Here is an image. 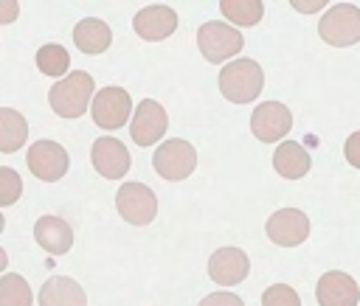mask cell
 <instances>
[{
    "label": "cell",
    "instance_id": "24",
    "mask_svg": "<svg viewBox=\"0 0 360 306\" xmlns=\"http://www.w3.org/2000/svg\"><path fill=\"white\" fill-rule=\"evenodd\" d=\"M262 306H301V295L290 284H270L262 292Z\"/></svg>",
    "mask_w": 360,
    "mask_h": 306
},
{
    "label": "cell",
    "instance_id": "30",
    "mask_svg": "<svg viewBox=\"0 0 360 306\" xmlns=\"http://www.w3.org/2000/svg\"><path fill=\"white\" fill-rule=\"evenodd\" d=\"M6 264H8V255H6V250H3V247H0V272H3V270H6Z\"/></svg>",
    "mask_w": 360,
    "mask_h": 306
},
{
    "label": "cell",
    "instance_id": "31",
    "mask_svg": "<svg viewBox=\"0 0 360 306\" xmlns=\"http://www.w3.org/2000/svg\"><path fill=\"white\" fill-rule=\"evenodd\" d=\"M6 230V219H3V213H0V233Z\"/></svg>",
    "mask_w": 360,
    "mask_h": 306
},
{
    "label": "cell",
    "instance_id": "20",
    "mask_svg": "<svg viewBox=\"0 0 360 306\" xmlns=\"http://www.w3.org/2000/svg\"><path fill=\"white\" fill-rule=\"evenodd\" d=\"M25 140H28V121L11 107H0V152L11 154L22 149Z\"/></svg>",
    "mask_w": 360,
    "mask_h": 306
},
{
    "label": "cell",
    "instance_id": "7",
    "mask_svg": "<svg viewBox=\"0 0 360 306\" xmlns=\"http://www.w3.org/2000/svg\"><path fill=\"white\" fill-rule=\"evenodd\" d=\"M115 211L127 225L146 227L158 216V197L143 182H124L115 194Z\"/></svg>",
    "mask_w": 360,
    "mask_h": 306
},
{
    "label": "cell",
    "instance_id": "4",
    "mask_svg": "<svg viewBox=\"0 0 360 306\" xmlns=\"http://www.w3.org/2000/svg\"><path fill=\"white\" fill-rule=\"evenodd\" d=\"M318 36L332 48H349L360 42V6L335 3L318 20Z\"/></svg>",
    "mask_w": 360,
    "mask_h": 306
},
{
    "label": "cell",
    "instance_id": "14",
    "mask_svg": "<svg viewBox=\"0 0 360 306\" xmlns=\"http://www.w3.org/2000/svg\"><path fill=\"white\" fill-rule=\"evenodd\" d=\"M250 258L242 247H219L208 258V278L219 286H236L248 278Z\"/></svg>",
    "mask_w": 360,
    "mask_h": 306
},
{
    "label": "cell",
    "instance_id": "15",
    "mask_svg": "<svg viewBox=\"0 0 360 306\" xmlns=\"http://www.w3.org/2000/svg\"><path fill=\"white\" fill-rule=\"evenodd\" d=\"M132 28H135V34H138L141 39H146V42H160V39H166V36H172V34L177 31V11H174L172 6H163V3H158V6H143V8L135 11Z\"/></svg>",
    "mask_w": 360,
    "mask_h": 306
},
{
    "label": "cell",
    "instance_id": "1",
    "mask_svg": "<svg viewBox=\"0 0 360 306\" xmlns=\"http://www.w3.org/2000/svg\"><path fill=\"white\" fill-rule=\"evenodd\" d=\"M219 93L225 101L231 104H250L259 98L262 87H264V70L256 59H248V56H239V59H231L222 65L219 70Z\"/></svg>",
    "mask_w": 360,
    "mask_h": 306
},
{
    "label": "cell",
    "instance_id": "25",
    "mask_svg": "<svg viewBox=\"0 0 360 306\" xmlns=\"http://www.w3.org/2000/svg\"><path fill=\"white\" fill-rule=\"evenodd\" d=\"M22 194V180L14 168L0 166V205H14Z\"/></svg>",
    "mask_w": 360,
    "mask_h": 306
},
{
    "label": "cell",
    "instance_id": "16",
    "mask_svg": "<svg viewBox=\"0 0 360 306\" xmlns=\"http://www.w3.org/2000/svg\"><path fill=\"white\" fill-rule=\"evenodd\" d=\"M34 239L37 244L51 255H65L73 247V227L59 216H39L34 222Z\"/></svg>",
    "mask_w": 360,
    "mask_h": 306
},
{
    "label": "cell",
    "instance_id": "19",
    "mask_svg": "<svg viewBox=\"0 0 360 306\" xmlns=\"http://www.w3.org/2000/svg\"><path fill=\"white\" fill-rule=\"evenodd\" d=\"M73 42H76V48H79L82 53L96 56V53H104V51L110 48L112 31H110V25H107L104 20H98V17H84V20H79L76 28H73Z\"/></svg>",
    "mask_w": 360,
    "mask_h": 306
},
{
    "label": "cell",
    "instance_id": "10",
    "mask_svg": "<svg viewBox=\"0 0 360 306\" xmlns=\"http://www.w3.org/2000/svg\"><path fill=\"white\" fill-rule=\"evenodd\" d=\"M25 163H28V168L37 180L56 182L68 174L70 157H68L65 146L56 143V140H34V146L25 152Z\"/></svg>",
    "mask_w": 360,
    "mask_h": 306
},
{
    "label": "cell",
    "instance_id": "21",
    "mask_svg": "<svg viewBox=\"0 0 360 306\" xmlns=\"http://www.w3.org/2000/svg\"><path fill=\"white\" fill-rule=\"evenodd\" d=\"M219 11H222L228 25L250 28V25H256L262 20L264 3H259V0H225V3H219Z\"/></svg>",
    "mask_w": 360,
    "mask_h": 306
},
{
    "label": "cell",
    "instance_id": "6",
    "mask_svg": "<svg viewBox=\"0 0 360 306\" xmlns=\"http://www.w3.org/2000/svg\"><path fill=\"white\" fill-rule=\"evenodd\" d=\"M90 115L96 121V126L112 132V129H121L129 115H132V95L118 87V84H110V87H101L93 93V101H90Z\"/></svg>",
    "mask_w": 360,
    "mask_h": 306
},
{
    "label": "cell",
    "instance_id": "26",
    "mask_svg": "<svg viewBox=\"0 0 360 306\" xmlns=\"http://www.w3.org/2000/svg\"><path fill=\"white\" fill-rule=\"evenodd\" d=\"M197 306H245V300L239 298V295H233V292H225V289H219V292H211V295H205Z\"/></svg>",
    "mask_w": 360,
    "mask_h": 306
},
{
    "label": "cell",
    "instance_id": "29",
    "mask_svg": "<svg viewBox=\"0 0 360 306\" xmlns=\"http://www.w3.org/2000/svg\"><path fill=\"white\" fill-rule=\"evenodd\" d=\"M17 14H20V3H14V0H0V25L14 22Z\"/></svg>",
    "mask_w": 360,
    "mask_h": 306
},
{
    "label": "cell",
    "instance_id": "8",
    "mask_svg": "<svg viewBox=\"0 0 360 306\" xmlns=\"http://www.w3.org/2000/svg\"><path fill=\"white\" fill-rule=\"evenodd\" d=\"M292 129V112L281 101H262L250 112V132L262 143H281Z\"/></svg>",
    "mask_w": 360,
    "mask_h": 306
},
{
    "label": "cell",
    "instance_id": "5",
    "mask_svg": "<svg viewBox=\"0 0 360 306\" xmlns=\"http://www.w3.org/2000/svg\"><path fill=\"white\" fill-rule=\"evenodd\" d=\"M152 168L166 182H180V180L194 174V168H197V149L188 140H183V138H169V140L158 143V149L152 154Z\"/></svg>",
    "mask_w": 360,
    "mask_h": 306
},
{
    "label": "cell",
    "instance_id": "12",
    "mask_svg": "<svg viewBox=\"0 0 360 306\" xmlns=\"http://www.w3.org/2000/svg\"><path fill=\"white\" fill-rule=\"evenodd\" d=\"M90 160H93V168L104 177V180H124L132 160H129V149L118 140V138H96L93 146H90Z\"/></svg>",
    "mask_w": 360,
    "mask_h": 306
},
{
    "label": "cell",
    "instance_id": "2",
    "mask_svg": "<svg viewBox=\"0 0 360 306\" xmlns=\"http://www.w3.org/2000/svg\"><path fill=\"white\" fill-rule=\"evenodd\" d=\"M96 93V81L87 70H70L48 90V104L59 118H79L87 112Z\"/></svg>",
    "mask_w": 360,
    "mask_h": 306
},
{
    "label": "cell",
    "instance_id": "23",
    "mask_svg": "<svg viewBox=\"0 0 360 306\" xmlns=\"http://www.w3.org/2000/svg\"><path fill=\"white\" fill-rule=\"evenodd\" d=\"M37 67L39 73L45 76H65L70 70V53L59 45V42H45L39 51H37Z\"/></svg>",
    "mask_w": 360,
    "mask_h": 306
},
{
    "label": "cell",
    "instance_id": "27",
    "mask_svg": "<svg viewBox=\"0 0 360 306\" xmlns=\"http://www.w3.org/2000/svg\"><path fill=\"white\" fill-rule=\"evenodd\" d=\"M343 154H346L349 166L360 168V129H357V132H352V135L346 138V143H343Z\"/></svg>",
    "mask_w": 360,
    "mask_h": 306
},
{
    "label": "cell",
    "instance_id": "17",
    "mask_svg": "<svg viewBox=\"0 0 360 306\" xmlns=\"http://www.w3.org/2000/svg\"><path fill=\"white\" fill-rule=\"evenodd\" d=\"M39 306H87V295L79 281L68 275H51L39 286Z\"/></svg>",
    "mask_w": 360,
    "mask_h": 306
},
{
    "label": "cell",
    "instance_id": "13",
    "mask_svg": "<svg viewBox=\"0 0 360 306\" xmlns=\"http://www.w3.org/2000/svg\"><path fill=\"white\" fill-rule=\"evenodd\" d=\"M315 300H318V306H357L360 286L349 272L326 270V272H321V278L315 284Z\"/></svg>",
    "mask_w": 360,
    "mask_h": 306
},
{
    "label": "cell",
    "instance_id": "18",
    "mask_svg": "<svg viewBox=\"0 0 360 306\" xmlns=\"http://www.w3.org/2000/svg\"><path fill=\"white\" fill-rule=\"evenodd\" d=\"M309 152L298 143V140H281L273 152V168L284 177V180H301L309 174Z\"/></svg>",
    "mask_w": 360,
    "mask_h": 306
},
{
    "label": "cell",
    "instance_id": "3",
    "mask_svg": "<svg viewBox=\"0 0 360 306\" xmlns=\"http://www.w3.org/2000/svg\"><path fill=\"white\" fill-rule=\"evenodd\" d=\"M197 48L205 62L222 65L239 56V51L245 48V36L239 28L228 25L225 20H208L197 28Z\"/></svg>",
    "mask_w": 360,
    "mask_h": 306
},
{
    "label": "cell",
    "instance_id": "9",
    "mask_svg": "<svg viewBox=\"0 0 360 306\" xmlns=\"http://www.w3.org/2000/svg\"><path fill=\"white\" fill-rule=\"evenodd\" d=\"M264 233L278 247H298L309 239V216L298 208H278L267 216Z\"/></svg>",
    "mask_w": 360,
    "mask_h": 306
},
{
    "label": "cell",
    "instance_id": "11",
    "mask_svg": "<svg viewBox=\"0 0 360 306\" xmlns=\"http://www.w3.org/2000/svg\"><path fill=\"white\" fill-rule=\"evenodd\" d=\"M169 129V115L155 98H143L129 115V138L138 146H155Z\"/></svg>",
    "mask_w": 360,
    "mask_h": 306
},
{
    "label": "cell",
    "instance_id": "28",
    "mask_svg": "<svg viewBox=\"0 0 360 306\" xmlns=\"http://www.w3.org/2000/svg\"><path fill=\"white\" fill-rule=\"evenodd\" d=\"M290 6H292V11H298V14H315V11H321V8L326 6V0H292Z\"/></svg>",
    "mask_w": 360,
    "mask_h": 306
},
{
    "label": "cell",
    "instance_id": "22",
    "mask_svg": "<svg viewBox=\"0 0 360 306\" xmlns=\"http://www.w3.org/2000/svg\"><path fill=\"white\" fill-rule=\"evenodd\" d=\"M0 306H34L31 286L22 275H17V272L0 275Z\"/></svg>",
    "mask_w": 360,
    "mask_h": 306
}]
</instances>
